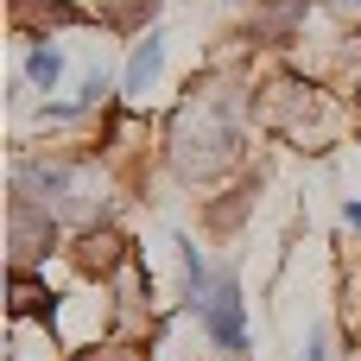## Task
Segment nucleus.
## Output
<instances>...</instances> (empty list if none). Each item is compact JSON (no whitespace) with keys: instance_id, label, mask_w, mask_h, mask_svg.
Returning <instances> with one entry per match:
<instances>
[{"instance_id":"nucleus-1","label":"nucleus","mask_w":361,"mask_h":361,"mask_svg":"<svg viewBox=\"0 0 361 361\" xmlns=\"http://www.w3.org/2000/svg\"><path fill=\"white\" fill-rule=\"evenodd\" d=\"M247 108L254 102H241L235 76H197L190 95L165 121V165L184 184H216L228 165H241V146H247L241 114Z\"/></svg>"},{"instance_id":"nucleus-2","label":"nucleus","mask_w":361,"mask_h":361,"mask_svg":"<svg viewBox=\"0 0 361 361\" xmlns=\"http://www.w3.org/2000/svg\"><path fill=\"white\" fill-rule=\"evenodd\" d=\"M197 324H203V336L222 349V355H241L247 349V305H241V267H222L216 273V286H209V298L197 305Z\"/></svg>"},{"instance_id":"nucleus-3","label":"nucleus","mask_w":361,"mask_h":361,"mask_svg":"<svg viewBox=\"0 0 361 361\" xmlns=\"http://www.w3.org/2000/svg\"><path fill=\"white\" fill-rule=\"evenodd\" d=\"M6 235H13V273H32L57 247V216L38 209V203H25V197H13L6 203Z\"/></svg>"},{"instance_id":"nucleus-4","label":"nucleus","mask_w":361,"mask_h":361,"mask_svg":"<svg viewBox=\"0 0 361 361\" xmlns=\"http://www.w3.org/2000/svg\"><path fill=\"white\" fill-rule=\"evenodd\" d=\"M70 260H76V273H82V279H102V286H108V279H114L121 267H133L140 254H133V241H127L114 222H89V228L76 235Z\"/></svg>"},{"instance_id":"nucleus-5","label":"nucleus","mask_w":361,"mask_h":361,"mask_svg":"<svg viewBox=\"0 0 361 361\" xmlns=\"http://www.w3.org/2000/svg\"><path fill=\"white\" fill-rule=\"evenodd\" d=\"M159 70H165V32L152 25V32H146V38L133 44V57H127V76H121V95H127V102H140V95H146V89L159 82Z\"/></svg>"},{"instance_id":"nucleus-6","label":"nucleus","mask_w":361,"mask_h":361,"mask_svg":"<svg viewBox=\"0 0 361 361\" xmlns=\"http://www.w3.org/2000/svg\"><path fill=\"white\" fill-rule=\"evenodd\" d=\"M25 82L44 89V95L63 82V51H57L51 38H32V44H25Z\"/></svg>"},{"instance_id":"nucleus-7","label":"nucleus","mask_w":361,"mask_h":361,"mask_svg":"<svg viewBox=\"0 0 361 361\" xmlns=\"http://www.w3.org/2000/svg\"><path fill=\"white\" fill-rule=\"evenodd\" d=\"M76 361H146L133 343H95V349H76Z\"/></svg>"},{"instance_id":"nucleus-8","label":"nucleus","mask_w":361,"mask_h":361,"mask_svg":"<svg viewBox=\"0 0 361 361\" xmlns=\"http://www.w3.org/2000/svg\"><path fill=\"white\" fill-rule=\"evenodd\" d=\"M298 361H336V349H330V336L317 330V336H311V343L298 349Z\"/></svg>"},{"instance_id":"nucleus-9","label":"nucleus","mask_w":361,"mask_h":361,"mask_svg":"<svg viewBox=\"0 0 361 361\" xmlns=\"http://www.w3.org/2000/svg\"><path fill=\"white\" fill-rule=\"evenodd\" d=\"M324 6H330L336 19H355V25H361V0H324Z\"/></svg>"},{"instance_id":"nucleus-10","label":"nucleus","mask_w":361,"mask_h":361,"mask_svg":"<svg viewBox=\"0 0 361 361\" xmlns=\"http://www.w3.org/2000/svg\"><path fill=\"white\" fill-rule=\"evenodd\" d=\"M343 222H349V228H361V197H349V203H343Z\"/></svg>"},{"instance_id":"nucleus-11","label":"nucleus","mask_w":361,"mask_h":361,"mask_svg":"<svg viewBox=\"0 0 361 361\" xmlns=\"http://www.w3.org/2000/svg\"><path fill=\"white\" fill-rule=\"evenodd\" d=\"M228 6H235V0H228Z\"/></svg>"}]
</instances>
